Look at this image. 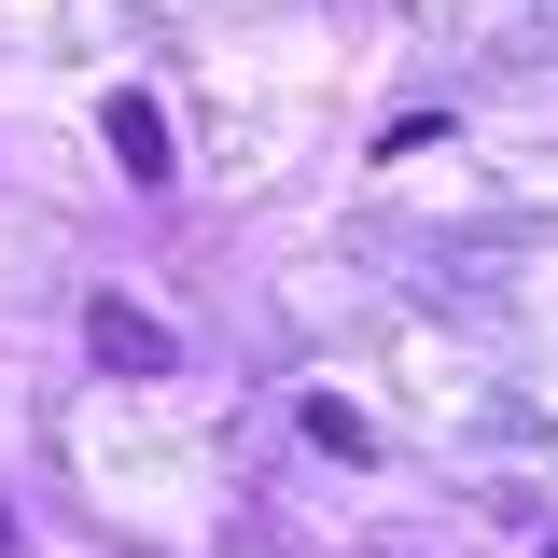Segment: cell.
Instances as JSON below:
<instances>
[{
  "mask_svg": "<svg viewBox=\"0 0 558 558\" xmlns=\"http://www.w3.org/2000/svg\"><path fill=\"white\" fill-rule=\"evenodd\" d=\"M84 349H98L112 377H168V363H182V336H168L154 307H126V293H98V307H84Z\"/></svg>",
  "mask_w": 558,
  "mask_h": 558,
  "instance_id": "1",
  "label": "cell"
},
{
  "mask_svg": "<svg viewBox=\"0 0 558 558\" xmlns=\"http://www.w3.org/2000/svg\"><path fill=\"white\" fill-rule=\"evenodd\" d=\"M98 140H112V168H126V182H168V168H182V154H168V112H154L140 84H112V112H98Z\"/></svg>",
  "mask_w": 558,
  "mask_h": 558,
  "instance_id": "2",
  "label": "cell"
},
{
  "mask_svg": "<svg viewBox=\"0 0 558 558\" xmlns=\"http://www.w3.org/2000/svg\"><path fill=\"white\" fill-rule=\"evenodd\" d=\"M0 558H14V517H0Z\"/></svg>",
  "mask_w": 558,
  "mask_h": 558,
  "instance_id": "3",
  "label": "cell"
}]
</instances>
